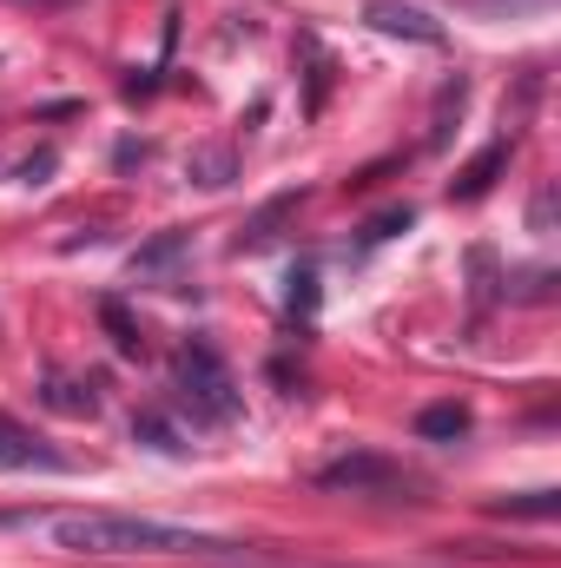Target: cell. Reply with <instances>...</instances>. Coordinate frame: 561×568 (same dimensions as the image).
I'll list each match as a JSON object with an SVG mask.
<instances>
[{
    "label": "cell",
    "instance_id": "19",
    "mask_svg": "<svg viewBox=\"0 0 561 568\" xmlns=\"http://www.w3.org/2000/svg\"><path fill=\"white\" fill-rule=\"evenodd\" d=\"M549 219H555V192H542V199H536V212H529V225H536V232L549 239Z\"/></svg>",
    "mask_w": 561,
    "mask_h": 568
},
{
    "label": "cell",
    "instance_id": "3",
    "mask_svg": "<svg viewBox=\"0 0 561 568\" xmlns=\"http://www.w3.org/2000/svg\"><path fill=\"white\" fill-rule=\"evenodd\" d=\"M317 483H324V489H350V496H390V489L404 483V469H397L390 456H370V449H357V456H337V463H324V469H317Z\"/></svg>",
    "mask_w": 561,
    "mask_h": 568
},
{
    "label": "cell",
    "instance_id": "9",
    "mask_svg": "<svg viewBox=\"0 0 561 568\" xmlns=\"http://www.w3.org/2000/svg\"><path fill=\"white\" fill-rule=\"evenodd\" d=\"M133 436H140L145 449H159V456H178V449H185V443H178V429L165 424V417H152V410L133 417Z\"/></svg>",
    "mask_w": 561,
    "mask_h": 568
},
{
    "label": "cell",
    "instance_id": "1",
    "mask_svg": "<svg viewBox=\"0 0 561 568\" xmlns=\"http://www.w3.org/2000/svg\"><path fill=\"white\" fill-rule=\"evenodd\" d=\"M40 536L60 556H205V549H225L205 529H178V523H152V516H113V509L47 516Z\"/></svg>",
    "mask_w": 561,
    "mask_h": 568
},
{
    "label": "cell",
    "instance_id": "13",
    "mask_svg": "<svg viewBox=\"0 0 561 568\" xmlns=\"http://www.w3.org/2000/svg\"><path fill=\"white\" fill-rule=\"evenodd\" d=\"M284 304H290V317H310L317 311V265H297L290 272V297Z\"/></svg>",
    "mask_w": 561,
    "mask_h": 568
},
{
    "label": "cell",
    "instance_id": "4",
    "mask_svg": "<svg viewBox=\"0 0 561 568\" xmlns=\"http://www.w3.org/2000/svg\"><path fill=\"white\" fill-rule=\"evenodd\" d=\"M364 27L390 33V40H417V47H442V20L417 7V0H370L364 7Z\"/></svg>",
    "mask_w": 561,
    "mask_h": 568
},
{
    "label": "cell",
    "instance_id": "20",
    "mask_svg": "<svg viewBox=\"0 0 561 568\" xmlns=\"http://www.w3.org/2000/svg\"><path fill=\"white\" fill-rule=\"evenodd\" d=\"M20 7H73V0H20Z\"/></svg>",
    "mask_w": 561,
    "mask_h": 568
},
{
    "label": "cell",
    "instance_id": "18",
    "mask_svg": "<svg viewBox=\"0 0 561 568\" xmlns=\"http://www.w3.org/2000/svg\"><path fill=\"white\" fill-rule=\"evenodd\" d=\"M47 172H53V152H33V159L20 165V179H27V185H47Z\"/></svg>",
    "mask_w": 561,
    "mask_h": 568
},
{
    "label": "cell",
    "instance_id": "2",
    "mask_svg": "<svg viewBox=\"0 0 561 568\" xmlns=\"http://www.w3.org/2000/svg\"><path fill=\"white\" fill-rule=\"evenodd\" d=\"M178 404L192 410V424H232L238 417V384L205 337H192L178 351Z\"/></svg>",
    "mask_w": 561,
    "mask_h": 568
},
{
    "label": "cell",
    "instance_id": "15",
    "mask_svg": "<svg viewBox=\"0 0 561 568\" xmlns=\"http://www.w3.org/2000/svg\"><path fill=\"white\" fill-rule=\"evenodd\" d=\"M502 516H561V496H555V489H536V496H516V503H502Z\"/></svg>",
    "mask_w": 561,
    "mask_h": 568
},
{
    "label": "cell",
    "instance_id": "11",
    "mask_svg": "<svg viewBox=\"0 0 561 568\" xmlns=\"http://www.w3.org/2000/svg\"><path fill=\"white\" fill-rule=\"evenodd\" d=\"M178 252H185V232H165V239H152V245H145L140 258H133V278H145V272H159V265H172Z\"/></svg>",
    "mask_w": 561,
    "mask_h": 568
},
{
    "label": "cell",
    "instance_id": "16",
    "mask_svg": "<svg viewBox=\"0 0 561 568\" xmlns=\"http://www.w3.org/2000/svg\"><path fill=\"white\" fill-rule=\"evenodd\" d=\"M47 404L80 417V410H93V390H80V384H60V377H53V384H47Z\"/></svg>",
    "mask_w": 561,
    "mask_h": 568
},
{
    "label": "cell",
    "instance_id": "17",
    "mask_svg": "<svg viewBox=\"0 0 561 568\" xmlns=\"http://www.w3.org/2000/svg\"><path fill=\"white\" fill-rule=\"evenodd\" d=\"M106 324H113V344H120V351H140V337H133V324H126L120 304H106Z\"/></svg>",
    "mask_w": 561,
    "mask_h": 568
},
{
    "label": "cell",
    "instance_id": "8",
    "mask_svg": "<svg viewBox=\"0 0 561 568\" xmlns=\"http://www.w3.org/2000/svg\"><path fill=\"white\" fill-rule=\"evenodd\" d=\"M417 429L429 436V443H449V436L469 429V410H462V404H429V410L417 417Z\"/></svg>",
    "mask_w": 561,
    "mask_h": 568
},
{
    "label": "cell",
    "instance_id": "10",
    "mask_svg": "<svg viewBox=\"0 0 561 568\" xmlns=\"http://www.w3.org/2000/svg\"><path fill=\"white\" fill-rule=\"evenodd\" d=\"M462 100H469V80L456 73V80L442 87V100H436V126H429V145H442V140H449V113H462Z\"/></svg>",
    "mask_w": 561,
    "mask_h": 568
},
{
    "label": "cell",
    "instance_id": "6",
    "mask_svg": "<svg viewBox=\"0 0 561 568\" xmlns=\"http://www.w3.org/2000/svg\"><path fill=\"white\" fill-rule=\"evenodd\" d=\"M509 159H516V140H489L476 159H469V165H462V172H456V185H449V192H456L462 205H469V199H482V192L509 172Z\"/></svg>",
    "mask_w": 561,
    "mask_h": 568
},
{
    "label": "cell",
    "instance_id": "12",
    "mask_svg": "<svg viewBox=\"0 0 561 568\" xmlns=\"http://www.w3.org/2000/svg\"><path fill=\"white\" fill-rule=\"evenodd\" d=\"M232 165H238V159H232V152L218 145V152H198V159H192V179L218 192V185H232Z\"/></svg>",
    "mask_w": 561,
    "mask_h": 568
},
{
    "label": "cell",
    "instance_id": "14",
    "mask_svg": "<svg viewBox=\"0 0 561 568\" xmlns=\"http://www.w3.org/2000/svg\"><path fill=\"white\" fill-rule=\"evenodd\" d=\"M410 205H390V212H377L370 225H364V245H384V239H397V232H410Z\"/></svg>",
    "mask_w": 561,
    "mask_h": 568
},
{
    "label": "cell",
    "instance_id": "7",
    "mask_svg": "<svg viewBox=\"0 0 561 568\" xmlns=\"http://www.w3.org/2000/svg\"><path fill=\"white\" fill-rule=\"evenodd\" d=\"M290 212H297V192L272 199V205H265V212H258V219H252V225L238 232V252H258V245H272V239H278V225L290 219Z\"/></svg>",
    "mask_w": 561,
    "mask_h": 568
},
{
    "label": "cell",
    "instance_id": "5",
    "mask_svg": "<svg viewBox=\"0 0 561 568\" xmlns=\"http://www.w3.org/2000/svg\"><path fill=\"white\" fill-rule=\"evenodd\" d=\"M0 469H53V476H60V469H67V456H60V449H47L27 424L0 417Z\"/></svg>",
    "mask_w": 561,
    "mask_h": 568
}]
</instances>
